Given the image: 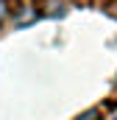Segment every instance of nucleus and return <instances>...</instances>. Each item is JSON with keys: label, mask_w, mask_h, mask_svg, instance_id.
Instances as JSON below:
<instances>
[{"label": "nucleus", "mask_w": 117, "mask_h": 120, "mask_svg": "<svg viewBox=\"0 0 117 120\" xmlns=\"http://www.w3.org/2000/svg\"><path fill=\"white\" fill-rule=\"evenodd\" d=\"M114 14H117V3H114Z\"/></svg>", "instance_id": "nucleus-1"}]
</instances>
